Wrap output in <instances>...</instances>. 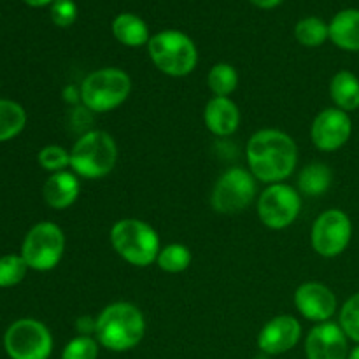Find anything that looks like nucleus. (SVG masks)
Here are the masks:
<instances>
[{
  "instance_id": "nucleus-26",
  "label": "nucleus",
  "mask_w": 359,
  "mask_h": 359,
  "mask_svg": "<svg viewBox=\"0 0 359 359\" xmlns=\"http://www.w3.org/2000/svg\"><path fill=\"white\" fill-rule=\"evenodd\" d=\"M28 265L21 255H6L0 258V287L18 286L27 276Z\"/></svg>"
},
{
  "instance_id": "nucleus-21",
  "label": "nucleus",
  "mask_w": 359,
  "mask_h": 359,
  "mask_svg": "<svg viewBox=\"0 0 359 359\" xmlns=\"http://www.w3.org/2000/svg\"><path fill=\"white\" fill-rule=\"evenodd\" d=\"M333 181V174L328 165L311 163L298 175V189L302 195L321 196L330 189Z\"/></svg>"
},
{
  "instance_id": "nucleus-16",
  "label": "nucleus",
  "mask_w": 359,
  "mask_h": 359,
  "mask_svg": "<svg viewBox=\"0 0 359 359\" xmlns=\"http://www.w3.org/2000/svg\"><path fill=\"white\" fill-rule=\"evenodd\" d=\"M203 121L209 132L217 137H230L241 125V111L228 97H214L207 102Z\"/></svg>"
},
{
  "instance_id": "nucleus-14",
  "label": "nucleus",
  "mask_w": 359,
  "mask_h": 359,
  "mask_svg": "<svg viewBox=\"0 0 359 359\" xmlns=\"http://www.w3.org/2000/svg\"><path fill=\"white\" fill-rule=\"evenodd\" d=\"M294 305L305 319L328 323L337 312V297L321 283H305L294 293Z\"/></svg>"
},
{
  "instance_id": "nucleus-24",
  "label": "nucleus",
  "mask_w": 359,
  "mask_h": 359,
  "mask_svg": "<svg viewBox=\"0 0 359 359\" xmlns=\"http://www.w3.org/2000/svg\"><path fill=\"white\" fill-rule=\"evenodd\" d=\"M294 37L302 46L307 48H318L325 44L326 39H330V27L321 18L309 16L304 18L294 27Z\"/></svg>"
},
{
  "instance_id": "nucleus-8",
  "label": "nucleus",
  "mask_w": 359,
  "mask_h": 359,
  "mask_svg": "<svg viewBox=\"0 0 359 359\" xmlns=\"http://www.w3.org/2000/svg\"><path fill=\"white\" fill-rule=\"evenodd\" d=\"M4 349L11 359H49L53 353L51 332L37 319H18L4 335Z\"/></svg>"
},
{
  "instance_id": "nucleus-18",
  "label": "nucleus",
  "mask_w": 359,
  "mask_h": 359,
  "mask_svg": "<svg viewBox=\"0 0 359 359\" xmlns=\"http://www.w3.org/2000/svg\"><path fill=\"white\" fill-rule=\"evenodd\" d=\"M330 27V39L344 51H359V9H344L335 14Z\"/></svg>"
},
{
  "instance_id": "nucleus-9",
  "label": "nucleus",
  "mask_w": 359,
  "mask_h": 359,
  "mask_svg": "<svg viewBox=\"0 0 359 359\" xmlns=\"http://www.w3.org/2000/svg\"><path fill=\"white\" fill-rule=\"evenodd\" d=\"M256 195V179L242 167L228 168L219 175L210 195V205L219 214H237L248 209Z\"/></svg>"
},
{
  "instance_id": "nucleus-7",
  "label": "nucleus",
  "mask_w": 359,
  "mask_h": 359,
  "mask_svg": "<svg viewBox=\"0 0 359 359\" xmlns=\"http://www.w3.org/2000/svg\"><path fill=\"white\" fill-rule=\"evenodd\" d=\"M65 251V233L58 224L51 221H41L28 230L21 244V256L28 269L37 272H49L63 258Z\"/></svg>"
},
{
  "instance_id": "nucleus-33",
  "label": "nucleus",
  "mask_w": 359,
  "mask_h": 359,
  "mask_svg": "<svg viewBox=\"0 0 359 359\" xmlns=\"http://www.w3.org/2000/svg\"><path fill=\"white\" fill-rule=\"evenodd\" d=\"M23 2H27L28 6L32 7H42V6H48V4H53L55 0H23Z\"/></svg>"
},
{
  "instance_id": "nucleus-20",
  "label": "nucleus",
  "mask_w": 359,
  "mask_h": 359,
  "mask_svg": "<svg viewBox=\"0 0 359 359\" xmlns=\"http://www.w3.org/2000/svg\"><path fill=\"white\" fill-rule=\"evenodd\" d=\"M330 97L344 112L359 109V79L349 70H340L330 83Z\"/></svg>"
},
{
  "instance_id": "nucleus-11",
  "label": "nucleus",
  "mask_w": 359,
  "mask_h": 359,
  "mask_svg": "<svg viewBox=\"0 0 359 359\" xmlns=\"http://www.w3.org/2000/svg\"><path fill=\"white\" fill-rule=\"evenodd\" d=\"M353 237V223L340 209H328L312 224L311 242L314 251L323 258L340 256Z\"/></svg>"
},
{
  "instance_id": "nucleus-31",
  "label": "nucleus",
  "mask_w": 359,
  "mask_h": 359,
  "mask_svg": "<svg viewBox=\"0 0 359 359\" xmlns=\"http://www.w3.org/2000/svg\"><path fill=\"white\" fill-rule=\"evenodd\" d=\"M95 325H97V319H91V318L77 319V330H79L81 335L90 337V333H95Z\"/></svg>"
},
{
  "instance_id": "nucleus-15",
  "label": "nucleus",
  "mask_w": 359,
  "mask_h": 359,
  "mask_svg": "<svg viewBox=\"0 0 359 359\" xmlns=\"http://www.w3.org/2000/svg\"><path fill=\"white\" fill-rule=\"evenodd\" d=\"M302 337V325L293 316H277L270 319L258 335V347L265 354L277 356L293 349Z\"/></svg>"
},
{
  "instance_id": "nucleus-10",
  "label": "nucleus",
  "mask_w": 359,
  "mask_h": 359,
  "mask_svg": "<svg viewBox=\"0 0 359 359\" xmlns=\"http://www.w3.org/2000/svg\"><path fill=\"white\" fill-rule=\"evenodd\" d=\"M302 196L293 186L277 182L269 184V188L258 198L259 221L270 230H284L291 226L300 216Z\"/></svg>"
},
{
  "instance_id": "nucleus-34",
  "label": "nucleus",
  "mask_w": 359,
  "mask_h": 359,
  "mask_svg": "<svg viewBox=\"0 0 359 359\" xmlns=\"http://www.w3.org/2000/svg\"><path fill=\"white\" fill-rule=\"evenodd\" d=\"M347 359H359V346H358V347H354V349L351 351L349 358H347Z\"/></svg>"
},
{
  "instance_id": "nucleus-12",
  "label": "nucleus",
  "mask_w": 359,
  "mask_h": 359,
  "mask_svg": "<svg viewBox=\"0 0 359 359\" xmlns=\"http://www.w3.org/2000/svg\"><path fill=\"white\" fill-rule=\"evenodd\" d=\"M353 133V121L349 118V112H344L337 107L325 109L316 116L311 126V139L319 151L340 149L346 146L347 140Z\"/></svg>"
},
{
  "instance_id": "nucleus-4",
  "label": "nucleus",
  "mask_w": 359,
  "mask_h": 359,
  "mask_svg": "<svg viewBox=\"0 0 359 359\" xmlns=\"http://www.w3.org/2000/svg\"><path fill=\"white\" fill-rule=\"evenodd\" d=\"M111 244L126 263L140 269L153 265L161 251L158 231L133 217L116 221L111 228Z\"/></svg>"
},
{
  "instance_id": "nucleus-1",
  "label": "nucleus",
  "mask_w": 359,
  "mask_h": 359,
  "mask_svg": "<svg viewBox=\"0 0 359 359\" xmlns=\"http://www.w3.org/2000/svg\"><path fill=\"white\" fill-rule=\"evenodd\" d=\"M249 172L256 181L277 184L290 177L298 163L297 142L280 130H259L245 147Z\"/></svg>"
},
{
  "instance_id": "nucleus-17",
  "label": "nucleus",
  "mask_w": 359,
  "mask_h": 359,
  "mask_svg": "<svg viewBox=\"0 0 359 359\" xmlns=\"http://www.w3.org/2000/svg\"><path fill=\"white\" fill-rule=\"evenodd\" d=\"M81 193V182L74 172L63 170L51 174L42 188V196L46 203L56 210L69 209L74 205Z\"/></svg>"
},
{
  "instance_id": "nucleus-27",
  "label": "nucleus",
  "mask_w": 359,
  "mask_h": 359,
  "mask_svg": "<svg viewBox=\"0 0 359 359\" xmlns=\"http://www.w3.org/2000/svg\"><path fill=\"white\" fill-rule=\"evenodd\" d=\"M37 160L44 170L56 174V172H63L67 170V167H70V151L51 144V146H46L39 151Z\"/></svg>"
},
{
  "instance_id": "nucleus-19",
  "label": "nucleus",
  "mask_w": 359,
  "mask_h": 359,
  "mask_svg": "<svg viewBox=\"0 0 359 359\" xmlns=\"http://www.w3.org/2000/svg\"><path fill=\"white\" fill-rule=\"evenodd\" d=\"M112 34L128 48H139V46L149 44L151 35L146 21L132 13H121L112 21Z\"/></svg>"
},
{
  "instance_id": "nucleus-29",
  "label": "nucleus",
  "mask_w": 359,
  "mask_h": 359,
  "mask_svg": "<svg viewBox=\"0 0 359 359\" xmlns=\"http://www.w3.org/2000/svg\"><path fill=\"white\" fill-rule=\"evenodd\" d=\"M98 342L88 335H79L70 340L62 353V359H97Z\"/></svg>"
},
{
  "instance_id": "nucleus-5",
  "label": "nucleus",
  "mask_w": 359,
  "mask_h": 359,
  "mask_svg": "<svg viewBox=\"0 0 359 359\" xmlns=\"http://www.w3.org/2000/svg\"><path fill=\"white\" fill-rule=\"evenodd\" d=\"M132 91V79L118 67H105L84 77L79 88L81 102L88 111L109 112L125 104Z\"/></svg>"
},
{
  "instance_id": "nucleus-3",
  "label": "nucleus",
  "mask_w": 359,
  "mask_h": 359,
  "mask_svg": "<svg viewBox=\"0 0 359 359\" xmlns=\"http://www.w3.org/2000/svg\"><path fill=\"white\" fill-rule=\"evenodd\" d=\"M118 161V144L102 130L83 133L70 149V168L77 177L102 179Z\"/></svg>"
},
{
  "instance_id": "nucleus-22",
  "label": "nucleus",
  "mask_w": 359,
  "mask_h": 359,
  "mask_svg": "<svg viewBox=\"0 0 359 359\" xmlns=\"http://www.w3.org/2000/svg\"><path fill=\"white\" fill-rule=\"evenodd\" d=\"M27 126V112L18 102L0 98V142L14 139Z\"/></svg>"
},
{
  "instance_id": "nucleus-13",
  "label": "nucleus",
  "mask_w": 359,
  "mask_h": 359,
  "mask_svg": "<svg viewBox=\"0 0 359 359\" xmlns=\"http://www.w3.org/2000/svg\"><path fill=\"white\" fill-rule=\"evenodd\" d=\"M305 354L307 359H347L349 346L346 333L335 323H319L307 335Z\"/></svg>"
},
{
  "instance_id": "nucleus-30",
  "label": "nucleus",
  "mask_w": 359,
  "mask_h": 359,
  "mask_svg": "<svg viewBox=\"0 0 359 359\" xmlns=\"http://www.w3.org/2000/svg\"><path fill=\"white\" fill-rule=\"evenodd\" d=\"M51 20L56 27L67 28L77 20V6L74 0H55L51 4Z\"/></svg>"
},
{
  "instance_id": "nucleus-23",
  "label": "nucleus",
  "mask_w": 359,
  "mask_h": 359,
  "mask_svg": "<svg viewBox=\"0 0 359 359\" xmlns=\"http://www.w3.org/2000/svg\"><path fill=\"white\" fill-rule=\"evenodd\" d=\"M207 84L214 97H230L238 86L237 69L230 63H216L207 76Z\"/></svg>"
},
{
  "instance_id": "nucleus-2",
  "label": "nucleus",
  "mask_w": 359,
  "mask_h": 359,
  "mask_svg": "<svg viewBox=\"0 0 359 359\" xmlns=\"http://www.w3.org/2000/svg\"><path fill=\"white\" fill-rule=\"evenodd\" d=\"M97 342L114 353H125L139 346L146 335L142 311L130 302H116L98 314L95 325Z\"/></svg>"
},
{
  "instance_id": "nucleus-28",
  "label": "nucleus",
  "mask_w": 359,
  "mask_h": 359,
  "mask_svg": "<svg viewBox=\"0 0 359 359\" xmlns=\"http://www.w3.org/2000/svg\"><path fill=\"white\" fill-rule=\"evenodd\" d=\"M340 328L347 339L359 344V293L353 294L340 311Z\"/></svg>"
},
{
  "instance_id": "nucleus-6",
  "label": "nucleus",
  "mask_w": 359,
  "mask_h": 359,
  "mask_svg": "<svg viewBox=\"0 0 359 359\" xmlns=\"http://www.w3.org/2000/svg\"><path fill=\"white\" fill-rule=\"evenodd\" d=\"M147 49L156 69L170 77L188 76L198 63L195 42L179 30L158 32L151 37Z\"/></svg>"
},
{
  "instance_id": "nucleus-25",
  "label": "nucleus",
  "mask_w": 359,
  "mask_h": 359,
  "mask_svg": "<svg viewBox=\"0 0 359 359\" xmlns=\"http://www.w3.org/2000/svg\"><path fill=\"white\" fill-rule=\"evenodd\" d=\"M191 251L182 244H168L161 248L156 263L163 272L181 273L191 265Z\"/></svg>"
},
{
  "instance_id": "nucleus-32",
  "label": "nucleus",
  "mask_w": 359,
  "mask_h": 359,
  "mask_svg": "<svg viewBox=\"0 0 359 359\" xmlns=\"http://www.w3.org/2000/svg\"><path fill=\"white\" fill-rule=\"evenodd\" d=\"M251 2L255 4V6L262 7V9H273V7L279 6L283 0H251Z\"/></svg>"
}]
</instances>
